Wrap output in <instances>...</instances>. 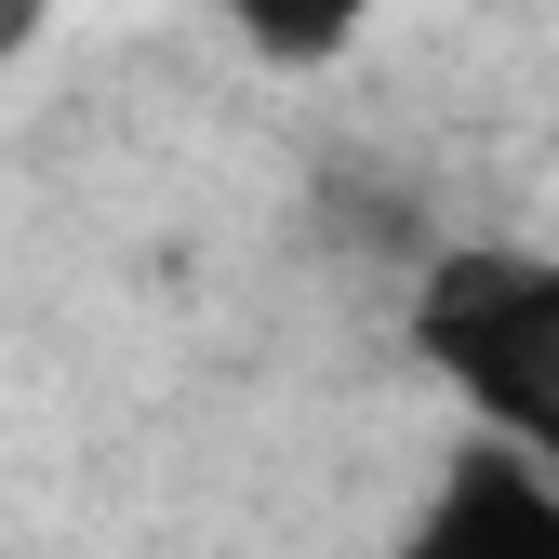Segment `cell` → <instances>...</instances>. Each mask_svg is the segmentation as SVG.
Segmentation results:
<instances>
[{"label":"cell","instance_id":"cell-1","mask_svg":"<svg viewBox=\"0 0 559 559\" xmlns=\"http://www.w3.org/2000/svg\"><path fill=\"white\" fill-rule=\"evenodd\" d=\"M413 360L479 413V440H507L520 466L559 479V253H533V240L427 253V280H413Z\"/></svg>","mask_w":559,"mask_h":559},{"label":"cell","instance_id":"cell-2","mask_svg":"<svg viewBox=\"0 0 559 559\" xmlns=\"http://www.w3.org/2000/svg\"><path fill=\"white\" fill-rule=\"evenodd\" d=\"M386 559H559V479L520 466L507 440H453Z\"/></svg>","mask_w":559,"mask_h":559},{"label":"cell","instance_id":"cell-3","mask_svg":"<svg viewBox=\"0 0 559 559\" xmlns=\"http://www.w3.org/2000/svg\"><path fill=\"white\" fill-rule=\"evenodd\" d=\"M214 14H227L266 67H333L346 40H360V14H373V0H214Z\"/></svg>","mask_w":559,"mask_h":559}]
</instances>
